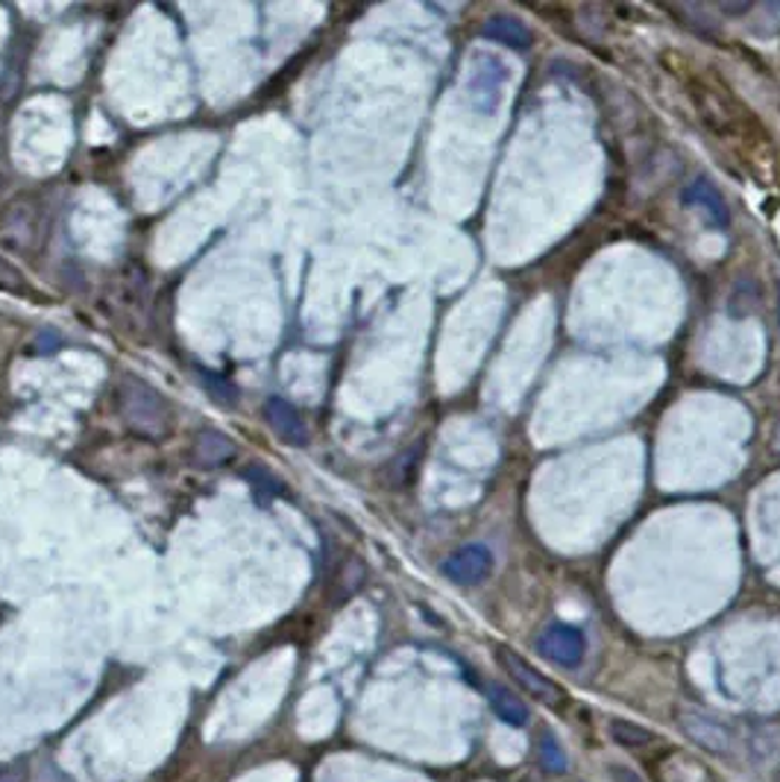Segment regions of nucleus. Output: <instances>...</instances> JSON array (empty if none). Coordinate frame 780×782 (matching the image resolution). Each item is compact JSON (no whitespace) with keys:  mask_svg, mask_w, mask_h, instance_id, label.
Returning <instances> with one entry per match:
<instances>
[{"mask_svg":"<svg viewBox=\"0 0 780 782\" xmlns=\"http://www.w3.org/2000/svg\"><path fill=\"white\" fill-rule=\"evenodd\" d=\"M118 410L124 423L147 440H159L170 431V408L150 384L124 378L118 387Z\"/></svg>","mask_w":780,"mask_h":782,"instance_id":"1","label":"nucleus"},{"mask_svg":"<svg viewBox=\"0 0 780 782\" xmlns=\"http://www.w3.org/2000/svg\"><path fill=\"white\" fill-rule=\"evenodd\" d=\"M496 657H499V663H502L505 675L511 677L526 695H531V698L540 700V703H545V707L552 709L566 707V695H563L561 686H558L554 680H549L545 675H540L538 668L531 666V663H526L520 654H513L511 648H505L502 645V648H496Z\"/></svg>","mask_w":780,"mask_h":782,"instance_id":"2","label":"nucleus"},{"mask_svg":"<svg viewBox=\"0 0 780 782\" xmlns=\"http://www.w3.org/2000/svg\"><path fill=\"white\" fill-rule=\"evenodd\" d=\"M538 650L545 659L558 663V666L579 668L581 659H584V650H587V642H584V633L579 627L552 625L545 627L543 636L538 639Z\"/></svg>","mask_w":780,"mask_h":782,"instance_id":"3","label":"nucleus"},{"mask_svg":"<svg viewBox=\"0 0 780 782\" xmlns=\"http://www.w3.org/2000/svg\"><path fill=\"white\" fill-rule=\"evenodd\" d=\"M680 730L687 732L698 748L710 750V753H728L730 744H734V730L721 718L707 716L701 709H684L680 712Z\"/></svg>","mask_w":780,"mask_h":782,"instance_id":"4","label":"nucleus"},{"mask_svg":"<svg viewBox=\"0 0 780 782\" xmlns=\"http://www.w3.org/2000/svg\"><path fill=\"white\" fill-rule=\"evenodd\" d=\"M493 572V554L487 545H464L453 554V557L444 563V574L453 583H461V586H476V583L487 581Z\"/></svg>","mask_w":780,"mask_h":782,"instance_id":"5","label":"nucleus"},{"mask_svg":"<svg viewBox=\"0 0 780 782\" xmlns=\"http://www.w3.org/2000/svg\"><path fill=\"white\" fill-rule=\"evenodd\" d=\"M264 417H268L270 428L279 434V440H285L288 446L302 449L309 442V425H305L300 410L288 399H282V396H270L264 402Z\"/></svg>","mask_w":780,"mask_h":782,"instance_id":"6","label":"nucleus"},{"mask_svg":"<svg viewBox=\"0 0 780 782\" xmlns=\"http://www.w3.org/2000/svg\"><path fill=\"white\" fill-rule=\"evenodd\" d=\"M684 202H687V206H693V209L701 211V217L707 220V226H714V229H728V223H730L728 202H725V197L716 191V185L710 183L707 176H698V179H693V183L687 185V191H684Z\"/></svg>","mask_w":780,"mask_h":782,"instance_id":"7","label":"nucleus"},{"mask_svg":"<svg viewBox=\"0 0 780 782\" xmlns=\"http://www.w3.org/2000/svg\"><path fill=\"white\" fill-rule=\"evenodd\" d=\"M485 35L490 42H499L502 48H511L517 53H529L534 44V35L520 18L511 15H493L485 21Z\"/></svg>","mask_w":780,"mask_h":782,"instance_id":"8","label":"nucleus"},{"mask_svg":"<svg viewBox=\"0 0 780 782\" xmlns=\"http://www.w3.org/2000/svg\"><path fill=\"white\" fill-rule=\"evenodd\" d=\"M191 455L200 467H223L227 460L236 458V442L220 431H200L194 437Z\"/></svg>","mask_w":780,"mask_h":782,"instance_id":"9","label":"nucleus"},{"mask_svg":"<svg viewBox=\"0 0 780 782\" xmlns=\"http://www.w3.org/2000/svg\"><path fill=\"white\" fill-rule=\"evenodd\" d=\"M487 695H490V707H493V712L502 718V721H508V724L513 727L529 721V709L522 707V700L517 698V695H511V691L502 689V686H490Z\"/></svg>","mask_w":780,"mask_h":782,"instance_id":"10","label":"nucleus"},{"mask_svg":"<svg viewBox=\"0 0 780 782\" xmlns=\"http://www.w3.org/2000/svg\"><path fill=\"white\" fill-rule=\"evenodd\" d=\"M540 765L545 768V771H552V774H563L566 771V753H563L561 741L554 739L552 732H543L540 736Z\"/></svg>","mask_w":780,"mask_h":782,"instance_id":"11","label":"nucleus"},{"mask_svg":"<svg viewBox=\"0 0 780 782\" xmlns=\"http://www.w3.org/2000/svg\"><path fill=\"white\" fill-rule=\"evenodd\" d=\"M611 736L613 741H620L625 748H646L652 741V732L646 727L631 724V721H611Z\"/></svg>","mask_w":780,"mask_h":782,"instance_id":"12","label":"nucleus"},{"mask_svg":"<svg viewBox=\"0 0 780 782\" xmlns=\"http://www.w3.org/2000/svg\"><path fill=\"white\" fill-rule=\"evenodd\" d=\"M247 481H250V487L259 492L261 499H273V496H279V492H282V483H279V478L270 472L268 467L247 469Z\"/></svg>","mask_w":780,"mask_h":782,"instance_id":"13","label":"nucleus"},{"mask_svg":"<svg viewBox=\"0 0 780 782\" xmlns=\"http://www.w3.org/2000/svg\"><path fill=\"white\" fill-rule=\"evenodd\" d=\"M200 382H202V387L211 393V399L218 402V405H236V387L223 378V375H218V373H206L200 375Z\"/></svg>","mask_w":780,"mask_h":782,"instance_id":"14","label":"nucleus"},{"mask_svg":"<svg viewBox=\"0 0 780 782\" xmlns=\"http://www.w3.org/2000/svg\"><path fill=\"white\" fill-rule=\"evenodd\" d=\"M0 288L9 293H24L27 291L24 275L18 273V270H12L7 261H0Z\"/></svg>","mask_w":780,"mask_h":782,"instance_id":"15","label":"nucleus"},{"mask_svg":"<svg viewBox=\"0 0 780 782\" xmlns=\"http://www.w3.org/2000/svg\"><path fill=\"white\" fill-rule=\"evenodd\" d=\"M27 780V765L21 762H7L0 765V782H24Z\"/></svg>","mask_w":780,"mask_h":782,"instance_id":"16","label":"nucleus"},{"mask_svg":"<svg viewBox=\"0 0 780 782\" xmlns=\"http://www.w3.org/2000/svg\"><path fill=\"white\" fill-rule=\"evenodd\" d=\"M611 776L613 782H643V776H639L637 771H631V768L625 765H611Z\"/></svg>","mask_w":780,"mask_h":782,"instance_id":"17","label":"nucleus"},{"mask_svg":"<svg viewBox=\"0 0 780 782\" xmlns=\"http://www.w3.org/2000/svg\"><path fill=\"white\" fill-rule=\"evenodd\" d=\"M778 300H780V284H778ZM778 323H780V305H778Z\"/></svg>","mask_w":780,"mask_h":782,"instance_id":"18","label":"nucleus"}]
</instances>
